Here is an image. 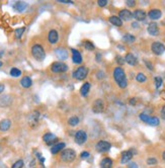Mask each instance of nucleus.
<instances>
[{
	"instance_id": "1",
	"label": "nucleus",
	"mask_w": 165,
	"mask_h": 168,
	"mask_svg": "<svg viewBox=\"0 0 165 168\" xmlns=\"http://www.w3.org/2000/svg\"><path fill=\"white\" fill-rule=\"evenodd\" d=\"M113 78L120 88H126L128 86V80L126 77L125 70L122 67H117L113 70Z\"/></svg>"
},
{
	"instance_id": "2",
	"label": "nucleus",
	"mask_w": 165,
	"mask_h": 168,
	"mask_svg": "<svg viewBox=\"0 0 165 168\" xmlns=\"http://www.w3.org/2000/svg\"><path fill=\"white\" fill-rule=\"evenodd\" d=\"M31 55L37 61H43L46 58V52L44 48L39 44H36L31 47Z\"/></svg>"
},
{
	"instance_id": "3",
	"label": "nucleus",
	"mask_w": 165,
	"mask_h": 168,
	"mask_svg": "<svg viewBox=\"0 0 165 168\" xmlns=\"http://www.w3.org/2000/svg\"><path fill=\"white\" fill-rule=\"evenodd\" d=\"M76 158V152L73 149H65L61 153V159L62 161L66 163H71L75 160Z\"/></svg>"
},
{
	"instance_id": "4",
	"label": "nucleus",
	"mask_w": 165,
	"mask_h": 168,
	"mask_svg": "<svg viewBox=\"0 0 165 168\" xmlns=\"http://www.w3.org/2000/svg\"><path fill=\"white\" fill-rule=\"evenodd\" d=\"M140 120L142 122L146 123V124H148L149 126H152V127H157L158 125L160 124V121L158 118H156V116H149L146 114H140Z\"/></svg>"
},
{
	"instance_id": "5",
	"label": "nucleus",
	"mask_w": 165,
	"mask_h": 168,
	"mask_svg": "<svg viewBox=\"0 0 165 168\" xmlns=\"http://www.w3.org/2000/svg\"><path fill=\"white\" fill-rule=\"evenodd\" d=\"M88 75V69L84 66L78 67L75 71L73 72V77L76 80H84L86 78V76Z\"/></svg>"
},
{
	"instance_id": "6",
	"label": "nucleus",
	"mask_w": 165,
	"mask_h": 168,
	"mask_svg": "<svg viewBox=\"0 0 165 168\" xmlns=\"http://www.w3.org/2000/svg\"><path fill=\"white\" fill-rule=\"evenodd\" d=\"M51 70L54 73H63L68 70V66L63 62H55L51 66Z\"/></svg>"
},
{
	"instance_id": "7",
	"label": "nucleus",
	"mask_w": 165,
	"mask_h": 168,
	"mask_svg": "<svg viewBox=\"0 0 165 168\" xmlns=\"http://www.w3.org/2000/svg\"><path fill=\"white\" fill-rule=\"evenodd\" d=\"M74 139H75L76 144H78V145H83V144L87 141V134H86V132L83 131V130H79V131L76 132Z\"/></svg>"
},
{
	"instance_id": "8",
	"label": "nucleus",
	"mask_w": 165,
	"mask_h": 168,
	"mask_svg": "<svg viewBox=\"0 0 165 168\" xmlns=\"http://www.w3.org/2000/svg\"><path fill=\"white\" fill-rule=\"evenodd\" d=\"M111 148V144L109 142L107 141H99L95 145V149H96L97 152L99 153H105L107 151H109Z\"/></svg>"
},
{
	"instance_id": "9",
	"label": "nucleus",
	"mask_w": 165,
	"mask_h": 168,
	"mask_svg": "<svg viewBox=\"0 0 165 168\" xmlns=\"http://www.w3.org/2000/svg\"><path fill=\"white\" fill-rule=\"evenodd\" d=\"M151 50H152V52H153L155 55H157V56H160V55H162L165 52V46H164L163 44H162V43L155 42V43H153V44H152Z\"/></svg>"
},
{
	"instance_id": "10",
	"label": "nucleus",
	"mask_w": 165,
	"mask_h": 168,
	"mask_svg": "<svg viewBox=\"0 0 165 168\" xmlns=\"http://www.w3.org/2000/svg\"><path fill=\"white\" fill-rule=\"evenodd\" d=\"M134 156V152L133 150H127L122 153V157H120V163L122 164H127L131 161V159Z\"/></svg>"
},
{
	"instance_id": "11",
	"label": "nucleus",
	"mask_w": 165,
	"mask_h": 168,
	"mask_svg": "<svg viewBox=\"0 0 165 168\" xmlns=\"http://www.w3.org/2000/svg\"><path fill=\"white\" fill-rule=\"evenodd\" d=\"M92 110L95 114H100L104 110V102H103L102 99H96L93 103V107Z\"/></svg>"
},
{
	"instance_id": "12",
	"label": "nucleus",
	"mask_w": 165,
	"mask_h": 168,
	"mask_svg": "<svg viewBox=\"0 0 165 168\" xmlns=\"http://www.w3.org/2000/svg\"><path fill=\"white\" fill-rule=\"evenodd\" d=\"M48 40L50 42V44L55 45L57 44L59 41V33L56 29H51L49 31V35H48Z\"/></svg>"
},
{
	"instance_id": "13",
	"label": "nucleus",
	"mask_w": 165,
	"mask_h": 168,
	"mask_svg": "<svg viewBox=\"0 0 165 168\" xmlns=\"http://www.w3.org/2000/svg\"><path fill=\"white\" fill-rule=\"evenodd\" d=\"M71 52H72V61H73V63L77 64V65L81 64L82 60H83L81 53H80L79 51L75 50V49H71Z\"/></svg>"
},
{
	"instance_id": "14",
	"label": "nucleus",
	"mask_w": 165,
	"mask_h": 168,
	"mask_svg": "<svg viewBox=\"0 0 165 168\" xmlns=\"http://www.w3.org/2000/svg\"><path fill=\"white\" fill-rule=\"evenodd\" d=\"M118 17L122 20L125 21H129L133 18V13L128 9H123L120 11V14H118Z\"/></svg>"
},
{
	"instance_id": "15",
	"label": "nucleus",
	"mask_w": 165,
	"mask_h": 168,
	"mask_svg": "<svg viewBox=\"0 0 165 168\" xmlns=\"http://www.w3.org/2000/svg\"><path fill=\"white\" fill-rule=\"evenodd\" d=\"M146 16H147V13H146L144 10L142 9H137L134 11V13H133V17L135 18L137 21H143L145 20Z\"/></svg>"
},
{
	"instance_id": "16",
	"label": "nucleus",
	"mask_w": 165,
	"mask_h": 168,
	"mask_svg": "<svg viewBox=\"0 0 165 168\" xmlns=\"http://www.w3.org/2000/svg\"><path fill=\"white\" fill-rule=\"evenodd\" d=\"M162 15V12L161 10L157 9V8H154V9H151L149 12H148V16L149 18H151L152 20H157L161 17Z\"/></svg>"
},
{
	"instance_id": "17",
	"label": "nucleus",
	"mask_w": 165,
	"mask_h": 168,
	"mask_svg": "<svg viewBox=\"0 0 165 168\" xmlns=\"http://www.w3.org/2000/svg\"><path fill=\"white\" fill-rule=\"evenodd\" d=\"M55 54L60 60H66L68 58V52L64 48H57L55 50Z\"/></svg>"
},
{
	"instance_id": "18",
	"label": "nucleus",
	"mask_w": 165,
	"mask_h": 168,
	"mask_svg": "<svg viewBox=\"0 0 165 168\" xmlns=\"http://www.w3.org/2000/svg\"><path fill=\"white\" fill-rule=\"evenodd\" d=\"M43 140H44V142H46V143L48 144V145L53 146V144L57 141V137L52 133H47L43 136Z\"/></svg>"
},
{
	"instance_id": "19",
	"label": "nucleus",
	"mask_w": 165,
	"mask_h": 168,
	"mask_svg": "<svg viewBox=\"0 0 165 168\" xmlns=\"http://www.w3.org/2000/svg\"><path fill=\"white\" fill-rule=\"evenodd\" d=\"M148 33H150L151 36H158V33H159V29H158V25L157 23L155 22H151L149 23V25H148V29H147Z\"/></svg>"
},
{
	"instance_id": "20",
	"label": "nucleus",
	"mask_w": 165,
	"mask_h": 168,
	"mask_svg": "<svg viewBox=\"0 0 165 168\" xmlns=\"http://www.w3.org/2000/svg\"><path fill=\"white\" fill-rule=\"evenodd\" d=\"M27 3L26 2H24V1H17L15 4L13 5V8L16 10V11H18V12H22V11H24L25 9L27 8Z\"/></svg>"
},
{
	"instance_id": "21",
	"label": "nucleus",
	"mask_w": 165,
	"mask_h": 168,
	"mask_svg": "<svg viewBox=\"0 0 165 168\" xmlns=\"http://www.w3.org/2000/svg\"><path fill=\"white\" fill-rule=\"evenodd\" d=\"M113 159L109 158V157L103 158L100 162L101 168H113Z\"/></svg>"
},
{
	"instance_id": "22",
	"label": "nucleus",
	"mask_w": 165,
	"mask_h": 168,
	"mask_svg": "<svg viewBox=\"0 0 165 168\" xmlns=\"http://www.w3.org/2000/svg\"><path fill=\"white\" fill-rule=\"evenodd\" d=\"M65 143H58V144H55V145L52 146V148H51V153H52L53 155H56L58 154L60 151H62L63 149L65 148Z\"/></svg>"
},
{
	"instance_id": "23",
	"label": "nucleus",
	"mask_w": 165,
	"mask_h": 168,
	"mask_svg": "<svg viewBox=\"0 0 165 168\" xmlns=\"http://www.w3.org/2000/svg\"><path fill=\"white\" fill-rule=\"evenodd\" d=\"M125 62H127L130 66H135L137 64V58L131 53H128L125 57Z\"/></svg>"
},
{
	"instance_id": "24",
	"label": "nucleus",
	"mask_w": 165,
	"mask_h": 168,
	"mask_svg": "<svg viewBox=\"0 0 165 168\" xmlns=\"http://www.w3.org/2000/svg\"><path fill=\"white\" fill-rule=\"evenodd\" d=\"M10 126H11V122H10V120H7V119L2 120L1 122H0V131L1 132L8 131V130L10 129Z\"/></svg>"
},
{
	"instance_id": "25",
	"label": "nucleus",
	"mask_w": 165,
	"mask_h": 168,
	"mask_svg": "<svg viewBox=\"0 0 165 168\" xmlns=\"http://www.w3.org/2000/svg\"><path fill=\"white\" fill-rule=\"evenodd\" d=\"M20 84H22V86L24 87V88H29V87L33 85V80H31V78L29 77V76H24V77H22V80H20Z\"/></svg>"
},
{
	"instance_id": "26",
	"label": "nucleus",
	"mask_w": 165,
	"mask_h": 168,
	"mask_svg": "<svg viewBox=\"0 0 165 168\" xmlns=\"http://www.w3.org/2000/svg\"><path fill=\"white\" fill-rule=\"evenodd\" d=\"M89 90H90V84L88 82H86L80 88V93H81V95L83 97H86L88 95V93H89Z\"/></svg>"
},
{
	"instance_id": "27",
	"label": "nucleus",
	"mask_w": 165,
	"mask_h": 168,
	"mask_svg": "<svg viewBox=\"0 0 165 168\" xmlns=\"http://www.w3.org/2000/svg\"><path fill=\"white\" fill-rule=\"evenodd\" d=\"M109 20V22H111V24L116 25V26H122V25H123V20H120L118 16H117V15L111 16Z\"/></svg>"
},
{
	"instance_id": "28",
	"label": "nucleus",
	"mask_w": 165,
	"mask_h": 168,
	"mask_svg": "<svg viewBox=\"0 0 165 168\" xmlns=\"http://www.w3.org/2000/svg\"><path fill=\"white\" fill-rule=\"evenodd\" d=\"M123 40H124L125 42L132 44V43H134L135 41H136V38H135L133 35H131V33H126V35L123 37Z\"/></svg>"
},
{
	"instance_id": "29",
	"label": "nucleus",
	"mask_w": 165,
	"mask_h": 168,
	"mask_svg": "<svg viewBox=\"0 0 165 168\" xmlns=\"http://www.w3.org/2000/svg\"><path fill=\"white\" fill-rule=\"evenodd\" d=\"M39 116H40V114L39 112H33V114H31V118H29V122L33 123V124H37L38 122H39Z\"/></svg>"
},
{
	"instance_id": "30",
	"label": "nucleus",
	"mask_w": 165,
	"mask_h": 168,
	"mask_svg": "<svg viewBox=\"0 0 165 168\" xmlns=\"http://www.w3.org/2000/svg\"><path fill=\"white\" fill-rule=\"evenodd\" d=\"M79 119L77 118V116H72V118H70L68 120V124L70 125L71 127H75L77 126L78 124H79Z\"/></svg>"
},
{
	"instance_id": "31",
	"label": "nucleus",
	"mask_w": 165,
	"mask_h": 168,
	"mask_svg": "<svg viewBox=\"0 0 165 168\" xmlns=\"http://www.w3.org/2000/svg\"><path fill=\"white\" fill-rule=\"evenodd\" d=\"M136 80L138 82H140V83H144V82L147 81V77H146L145 74L143 73H138L136 76Z\"/></svg>"
},
{
	"instance_id": "32",
	"label": "nucleus",
	"mask_w": 165,
	"mask_h": 168,
	"mask_svg": "<svg viewBox=\"0 0 165 168\" xmlns=\"http://www.w3.org/2000/svg\"><path fill=\"white\" fill-rule=\"evenodd\" d=\"M10 75L13 76V77H19L22 75V71L19 69H17V68H12L10 70Z\"/></svg>"
},
{
	"instance_id": "33",
	"label": "nucleus",
	"mask_w": 165,
	"mask_h": 168,
	"mask_svg": "<svg viewBox=\"0 0 165 168\" xmlns=\"http://www.w3.org/2000/svg\"><path fill=\"white\" fill-rule=\"evenodd\" d=\"M84 48L87 51H93L94 50V45L92 44L90 41H85L84 42Z\"/></svg>"
},
{
	"instance_id": "34",
	"label": "nucleus",
	"mask_w": 165,
	"mask_h": 168,
	"mask_svg": "<svg viewBox=\"0 0 165 168\" xmlns=\"http://www.w3.org/2000/svg\"><path fill=\"white\" fill-rule=\"evenodd\" d=\"M24 31H25V27H20V29H15V38L16 39H20V38L22 37V35H24Z\"/></svg>"
},
{
	"instance_id": "35",
	"label": "nucleus",
	"mask_w": 165,
	"mask_h": 168,
	"mask_svg": "<svg viewBox=\"0 0 165 168\" xmlns=\"http://www.w3.org/2000/svg\"><path fill=\"white\" fill-rule=\"evenodd\" d=\"M162 83H163V80H162L161 77H159V76L155 77V86H156V89H159L160 87L162 86Z\"/></svg>"
},
{
	"instance_id": "36",
	"label": "nucleus",
	"mask_w": 165,
	"mask_h": 168,
	"mask_svg": "<svg viewBox=\"0 0 165 168\" xmlns=\"http://www.w3.org/2000/svg\"><path fill=\"white\" fill-rule=\"evenodd\" d=\"M24 160H22V159H19V160H17L15 163H13V165L11 166V168H22L24 167Z\"/></svg>"
},
{
	"instance_id": "37",
	"label": "nucleus",
	"mask_w": 165,
	"mask_h": 168,
	"mask_svg": "<svg viewBox=\"0 0 165 168\" xmlns=\"http://www.w3.org/2000/svg\"><path fill=\"white\" fill-rule=\"evenodd\" d=\"M158 163L157 159L154 158V157H150V158L147 159V164L148 165H156Z\"/></svg>"
},
{
	"instance_id": "38",
	"label": "nucleus",
	"mask_w": 165,
	"mask_h": 168,
	"mask_svg": "<svg viewBox=\"0 0 165 168\" xmlns=\"http://www.w3.org/2000/svg\"><path fill=\"white\" fill-rule=\"evenodd\" d=\"M90 157V153L88 152V151H83V152L80 154V158L83 159V160H85V159H88Z\"/></svg>"
},
{
	"instance_id": "39",
	"label": "nucleus",
	"mask_w": 165,
	"mask_h": 168,
	"mask_svg": "<svg viewBox=\"0 0 165 168\" xmlns=\"http://www.w3.org/2000/svg\"><path fill=\"white\" fill-rule=\"evenodd\" d=\"M126 4L129 7H134V6L136 5V1H135V0H128V1L126 2Z\"/></svg>"
},
{
	"instance_id": "40",
	"label": "nucleus",
	"mask_w": 165,
	"mask_h": 168,
	"mask_svg": "<svg viewBox=\"0 0 165 168\" xmlns=\"http://www.w3.org/2000/svg\"><path fill=\"white\" fill-rule=\"evenodd\" d=\"M96 76H97L98 79H102V78L105 77V74H104V72H103V71H98V72H97V74H96Z\"/></svg>"
},
{
	"instance_id": "41",
	"label": "nucleus",
	"mask_w": 165,
	"mask_h": 168,
	"mask_svg": "<svg viewBox=\"0 0 165 168\" xmlns=\"http://www.w3.org/2000/svg\"><path fill=\"white\" fill-rule=\"evenodd\" d=\"M97 3H98V5L100 6V7H104V6L107 4V0H99Z\"/></svg>"
},
{
	"instance_id": "42",
	"label": "nucleus",
	"mask_w": 165,
	"mask_h": 168,
	"mask_svg": "<svg viewBox=\"0 0 165 168\" xmlns=\"http://www.w3.org/2000/svg\"><path fill=\"white\" fill-rule=\"evenodd\" d=\"M116 60H117V62L120 64V65H123V64L125 63V59H123L120 56H117V59H116Z\"/></svg>"
},
{
	"instance_id": "43",
	"label": "nucleus",
	"mask_w": 165,
	"mask_h": 168,
	"mask_svg": "<svg viewBox=\"0 0 165 168\" xmlns=\"http://www.w3.org/2000/svg\"><path fill=\"white\" fill-rule=\"evenodd\" d=\"M128 168H139V166L137 165V163L130 162V163H128Z\"/></svg>"
},
{
	"instance_id": "44",
	"label": "nucleus",
	"mask_w": 165,
	"mask_h": 168,
	"mask_svg": "<svg viewBox=\"0 0 165 168\" xmlns=\"http://www.w3.org/2000/svg\"><path fill=\"white\" fill-rule=\"evenodd\" d=\"M145 64H146V65H147V68H148V69H149V70H153V65H152L151 63L148 62V61H145Z\"/></svg>"
},
{
	"instance_id": "45",
	"label": "nucleus",
	"mask_w": 165,
	"mask_h": 168,
	"mask_svg": "<svg viewBox=\"0 0 165 168\" xmlns=\"http://www.w3.org/2000/svg\"><path fill=\"white\" fill-rule=\"evenodd\" d=\"M161 118H162V120L165 121V105L162 107V109H161Z\"/></svg>"
},
{
	"instance_id": "46",
	"label": "nucleus",
	"mask_w": 165,
	"mask_h": 168,
	"mask_svg": "<svg viewBox=\"0 0 165 168\" xmlns=\"http://www.w3.org/2000/svg\"><path fill=\"white\" fill-rule=\"evenodd\" d=\"M59 2H61V3H72L70 0H58Z\"/></svg>"
},
{
	"instance_id": "47",
	"label": "nucleus",
	"mask_w": 165,
	"mask_h": 168,
	"mask_svg": "<svg viewBox=\"0 0 165 168\" xmlns=\"http://www.w3.org/2000/svg\"><path fill=\"white\" fill-rule=\"evenodd\" d=\"M4 89H5V86H4L3 84H0V93H2L4 91Z\"/></svg>"
},
{
	"instance_id": "48",
	"label": "nucleus",
	"mask_w": 165,
	"mask_h": 168,
	"mask_svg": "<svg viewBox=\"0 0 165 168\" xmlns=\"http://www.w3.org/2000/svg\"><path fill=\"white\" fill-rule=\"evenodd\" d=\"M130 103H131V105H134L135 103H136V99H135V98H132V99H131V100H130Z\"/></svg>"
},
{
	"instance_id": "49",
	"label": "nucleus",
	"mask_w": 165,
	"mask_h": 168,
	"mask_svg": "<svg viewBox=\"0 0 165 168\" xmlns=\"http://www.w3.org/2000/svg\"><path fill=\"white\" fill-rule=\"evenodd\" d=\"M132 25H133V27H136V29H137V27H139V24L137 22H133Z\"/></svg>"
},
{
	"instance_id": "50",
	"label": "nucleus",
	"mask_w": 165,
	"mask_h": 168,
	"mask_svg": "<svg viewBox=\"0 0 165 168\" xmlns=\"http://www.w3.org/2000/svg\"><path fill=\"white\" fill-rule=\"evenodd\" d=\"M96 57H97V58H96V60L99 62V61H100V54H97V55H96Z\"/></svg>"
},
{
	"instance_id": "51",
	"label": "nucleus",
	"mask_w": 165,
	"mask_h": 168,
	"mask_svg": "<svg viewBox=\"0 0 165 168\" xmlns=\"http://www.w3.org/2000/svg\"><path fill=\"white\" fill-rule=\"evenodd\" d=\"M162 158H163V160L165 161V151L163 152V154H162Z\"/></svg>"
},
{
	"instance_id": "52",
	"label": "nucleus",
	"mask_w": 165,
	"mask_h": 168,
	"mask_svg": "<svg viewBox=\"0 0 165 168\" xmlns=\"http://www.w3.org/2000/svg\"><path fill=\"white\" fill-rule=\"evenodd\" d=\"M2 65H3V64H2V62H1V61H0V67H1Z\"/></svg>"
}]
</instances>
